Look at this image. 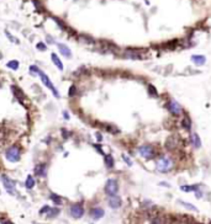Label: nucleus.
Masks as SVG:
<instances>
[{"mask_svg": "<svg viewBox=\"0 0 211 224\" xmlns=\"http://www.w3.org/2000/svg\"><path fill=\"white\" fill-rule=\"evenodd\" d=\"M35 175L38 177H46L47 176V164L41 163L38 165H36L35 168Z\"/></svg>", "mask_w": 211, "mask_h": 224, "instance_id": "11", "label": "nucleus"}, {"mask_svg": "<svg viewBox=\"0 0 211 224\" xmlns=\"http://www.w3.org/2000/svg\"><path fill=\"white\" fill-rule=\"evenodd\" d=\"M123 56H125V58H130V59H142L143 58L142 53H138L136 51H126Z\"/></svg>", "mask_w": 211, "mask_h": 224, "instance_id": "15", "label": "nucleus"}, {"mask_svg": "<svg viewBox=\"0 0 211 224\" xmlns=\"http://www.w3.org/2000/svg\"><path fill=\"white\" fill-rule=\"evenodd\" d=\"M1 182H2V185L5 187V190L7 191V193L15 195V181L14 180L7 177L6 175H1Z\"/></svg>", "mask_w": 211, "mask_h": 224, "instance_id": "7", "label": "nucleus"}, {"mask_svg": "<svg viewBox=\"0 0 211 224\" xmlns=\"http://www.w3.org/2000/svg\"><path fill=\"white\" fill-rule=\"evenodd\" d=\"M104 191H105V193L109 197L117 195V192H118V182H117V180L116 179H109L106 181Z\"/></svg>", "mask_w": 211, "mask_h": 224, "instance_id": "4", "label": "nucleus"}, {"mask_svg": "<svg viewBox=\"0 0 211 224\" xmlns=\"http://www.w3.org/2000/svg\"><path fill=\"white\" fill-rule=\"evenodd\" d=\"M68 95H69L71 97H73V96H75V95H77V88H75V85H72V86L69 88V93H68Z\"/></svg>", "mask_w": 211, "mask_h": 224, "instance_id": "30", "label": "nucleus"}, {"mask_svg": "<svg viewBox=\"0 0 211 224\" xmlns=\"http://www.w3.org/2000/svg\"><path fill=\"white\" fill-rule=\"evenodd\" d=\"M79 39L83 41V42H85V43H93V42H94V39L90 38V37H88V36H80Z\"/></svg>", "mask_w": 211, "mask_h": 224, "instance_id": "29", "label": "nucleus"}, {"mask_svg": "<svg viewBox=\"0 0 211 224\" xmlns=\"http://www.w3.org/2000/svg\"><path fill=\"white\" fill-rule=\"evenodd\" d=\"M63 117H64V118H66V119H68V118H69V114H68V113H67V111H64V112H63Z\"/></svg>", "mask_w": 211, "mask_h": 224, "instance_id": "37", "label": "nucleus"}, {"mask_svg": "<svg viewBox=\"0 0 211 224\" xmlns=\"http://www.w3.org/2000/svg\"><path fill=\"white\" fill-rule=\"evenodd\" d=\"M95 135H97V139H98L99 142H101V140H103V137H101V134H100V133H97Z\"/></svg>", "mask_w": 211, "mask_h": 224, "instance_id": "35", "label": "nucleus"}, {"mask_svg": "<svg viewBox=\"0 0 211 224\" xmlns=\"http://www.w3.org/2000/svg\"><path fill=\"white\" fill-rule=\"evenodd\" d=\"M51 58H52V62L54 63V65L59 69V70H63V64H62V60L58 58V56L56 53H52L51 54Z\"/></svg>", "mask_w": 211, "mask_h": 224, "instance_id": "19", "label": "nucleus"}, {"mask_svg": "<svg viewBox=\"0 0 211 224\" xmlns=\"http://www.w3.org/2000/svg\"><path fill=\"white\" fill-rule=\"evenodd\" d=\"M36 48L40 49V51H46V49H47V47H46V44H45L43 42H38V43L36 44Z\"/></svg>", "mask_w": 211, "mask_h": 224, "instance_id": "32", "label": "nucleus"}, {"mask_svg": "<svg viewBox=\"0 0 211 224\" xmlns=\"http://www.w3.org/2000/svg\"><path fill=\"white\" fill-rule=\"evenodd\" d=\"M107 205H109V207L112 208V209H118V208L121 207V205H122V200H121V197H118L117 195L110 196L109 200H107Z\"/></svg>", "mask_w": 211, "mask_h": 224, "instance_id": "9", "label": "nucleus"}, {"mask_svg": "<svg viewBox=\"0 0 211 224\" xmlns=\"http://www.w3.org/2000/svg\"><path fill=\"white\" fill-rule=\"evenodd\" d=\"M84 207H83V205L82 203H73L72 206H71V208H69V213H71V216L73 217V218H75V219H79V218H82L83 216H84Z\"/></svg>", "mask_w": 211, "mask_h": 224, "instance_id": "6", "label": "nucleus"}, {"mask_svg": "<svg viewBox=\"0 0 211 224\" xmlns=\"http://www.w3.org/2000/svg\"><path fill=\"white\" fill-rule=\"evenodd\" d=\"M104 160H105V166L107 169H112L114 168L115 161H114V158L110 154H106L105 156H104Z\"/></svg>", "mask_w": 211, "mask_h": 224, "instance_id": "21", "label": "nucleus"}, {"mask_svg": "<svg viewBox=\"0 0 211 224\" xmlns=\"http://www.w3.org/2000/svg\"><path fill=\"white\" fill-rule=\"evenodd\" d=\"M104 216H105V211L101 207H94V208L90 209V217L93 219H95V221L101 219Z\"/></svg>", "mask_w": 211, "mask_h": 224, "instance_id": "12", "label": "nucleus"}, {"mask_svg": "<svg viewBox=\"0 0 211 224\" xmlns=\"http://www.w3.org/2000/svg\"><path fill=\"white\" fill-rule=\"evenodd\" d=\"M192 60H193L196 65H203V64H205L206 58H205L204 56H193V57H192Z\"/></svg>", "mask_w": 211, "mask_h": 224, "instance_id": "20", "label": "nucleus"}, {"mask_svg": "<svg viewBox=\"0 0 211 224\" xmlns=\"http://www.w3.org/2000/svg\"><path fill=\"white\" fill-rule=\"evenodd\" d=\"M180 190L184 192H196L199 190L198 185H183L180 186Z\"/></svg>", "mask_w": 211, "mask_h": 224, "instance_id": "18", "label": "nucleus"}, {"mask_svg": "<svg viewBox=\"0 0 211 224\" xmlns=\"http://www.w3.org/2000/svg\"><path fill=\"white\" fill-rule=\"evenodd\" d=\"M47 42H48V43H53V38H52L51 36H47Z\"/></svg>", "mask_w": 211, "mask_h": 224, "instance_id": "36", "label": "nucleus"}, {"mask_svg": "<svg viewBox=\"0 0 211 224\" xmlns=\"http://www.w3.org/2000/svg\"><path fill=\"white\" fill-rule=\"evenodd\" d=\"M166 221L162 218V217H153L152 221H151V224H164Z\"/></svg>", "mask_w": 211, "mask_h": 224, "instance_id": "28", "label": "nucleus"}, {"mask_svg": "<svg viewBox=\"0 0 211 224\" xmlns=\"http://www.w3.org/2000/svg\"><path fill=\"white\" fill-rule=\"evenodd\" d=\"M25 186H26V189H28V190H31V189L35 187V180H33V177H32L31 175H28V176L26 177Z\"/></svg>", "mask_w": 211, "mask_h": 224, "instance_id": "23", "label": "nucleus"}, {"mask_svg": "<svg viewBox=\"0 0 211 224\" xmlns=\"http://www.w3.org/2000/svg\"><path fill=\"white\" fill-rule=\"evenodd\" d=\"M138 151H140L141 156H143L144 159H148V160L152 159V158H154V155H156V151H154L153 147L149 145V144H143V145H141V147L138 148Z\"/></svg>", "mask_w": 211, "mask_h": 224, "instance_id": "5", "label": "nucleus"}, {"mask_svg": "<svg viewBox=\"0 0 211 224\" xmlns=\"http://www.w3.org/2000/svg\"><path fill=\"white\" fill-rule=\"evenodd\" d=\"M182 127L188 132L192 131V119L189 118V116H187V114L184 116V118L182 119Z\"/></svg>", "mask_w": 211, "mask_h": 224, "instance_id": "17", "label": "nucleus"}, {"mask_svg": "<svg viewBox=\"0 0 211 224\" xmlns=\"http://www.w3.org/2000/svg\"><path fill=\"white\" fill-rule=\"evenodd\" d=\"M148 93H149V95L152 96V97H158L159 96V94H158V91H157V89L153 86V85H148Z\"/></svg>", "mask_w": 211, "mask_h": 224, "instance_id": "26", "label": "nucleus"}, {"mask_svg": "<svg viewBox=\"0 0 211 224\" xmlns=\"http://www.w3.org/2000/svg\"><path fill=\"white\" fill-rule=\"evenodd\" d=\"M30 70H31V73H32V74H35V73H36V74L41 78V81L43 83V85H45V86H47V88L52 91V94H53V96H54V97L59 99V96H61V95H59V93L57 91V89L54 88V85L52 84L51 79H50V78H48V77H47V75H46V74H45V73H43V72L38 68V67H36V65H31V67H30Z\"/></svg>", "mask_w": 211, "mask_h": 224, "instance_id": "1", "label": "nucleus"}, {"mask_svg": "<svg viewBox=\"0 0 211 224\" xmlns=\"http://www.w3.org/2000/svg\"><path fill=\"white\" fill-rule=\"evenodd\" d=\"M50 198H51V201H52L54 205H57V206H61V205L63 203V198H62L61 196L56 195V193H51V195H50Z\"/></svg>", "mask_w": 211, "mask_h": 224, "instance_id": "22", "label": "nucleus"}, {"mask_svg": "<svg viewBox=\"0 0 211 224\" xmlns=\"http://www.w3.org/2000/svg\"><path fill=\"white\" fill-rule=\"evenodd\" d=\"M122 158L125 159V161H126V164H127L128 166H131V165H132V161H131V159H130L127 155H125V154H123V155H122Z\"/></svg>", "mask_w": 211, "mask_h": 224, "instance_id": "33", "label": "nucleus"}, {"mask_svg": "<svg viewBox=\"0 0 211 224\" xmlns=\"http://www.w3.org/2000/svg\"><path fill=\"white\" fill-rule=\"evenodd\" d=\"M179 203L183 205L184 207H187L188 209H192V211H194V212H198V208H196L194 205H192V203H187V202H184V201H179Z\"/></svg>", "mask_w": 211, "mask_h": 224, "instance_id": "27", "label": "nucleus"}, {"mask_svg": "<svg viewBox=\"0 0 211 224\" xmlns=\"http://www.w3.org/2000/svg\"><path fill=\"white\" fill-rule=\"evenodd\" d=\"M58 46V49H59V52H61V54L62 56H64L66 58H71L72 57V51L66 46V44H63V43H58L57 44Z\"/></svg>", "mask_w": 211, "mask_h": 224, "instance_id": "14", "label": "nucleus"}, {"mask_svg": "<svg viewBox=\"0 0 211 224\" xmlns=\"http://www.w3.org/2000/svg\"><path fill=\"white\" fill-rule=\"evenodd\" d=\"M1 58H2V56H1V54H0V59H1Z\"/></svg>", "mask_w": 211, "mask_h": 224, "instance_id": "38", "label": "nucleus"}, {"mask_svg": "<svg viewBox=\"0 0 211 224\" xmlns=\"http://www.w3.org/2000/svg\"><path fill=\"white\" fill-rule=\"evenodd\" d=\"M190 143L196 149H199L201 147V139H200V137H199L198 133H195V132L192 133V135H190Z\"/></svg>", "mask_w": 211, "mask_h": 224, "instance_id": "13", "label": "nucleus"}, {"mask_svg": "<svg viewBox=\"0 0 211 224\" xmlns=\"http://www.w3.org/2000/svg\"><path fill=\"white\" fill-rule=\"evenodd\" d=\"M173 164H174V163H173L172 158H169V156H162V158L157 161L156 169H157V171L166 174V172H169V171L172 170Z\"/></svg>", "mask_w": 211, "mask_h": 224, "instance_id": "2", "label": "nucleus"}, {"mask_svg": "<svg viewBox=\"0 0 211 224\" xmlns=\"http://www.w3.org/2000/svg\"><path fill=\"white\" fill-rule=\"evenodd\" d=\"M178 144H179V142H178V138H177L175 135H170V137H168L167 140H166V148H167L168 150H170V151L175 150L177 147H178Z\"/></svg>", "mask_w": 211, "mask_h": 224, "instance_id": "10", "label": "nucleus"}, {"mask_svg": "<svg viewBox=\"0 0 211 224\" xmlns=\"http://www.w3.org/2000/svg\"><path fill=\"white\" fill-rule=\"evenodd\" d=\"M59 213H61L59 208L54 207V208H51V211H50V212H48L46 216H47V218H54V217H57Z\"/></svg>", "mask_w": 211, "mask_h": 224, "instance_id": "24", "label": "nucleus"}, {"mask_svg": "<svg viewBox=\"0 0 211 224\" xmlns=\"http://www.w3.org/2000/svg\"><path fill=\"white\" fill-rule=\"evenodd\" d=\"M6 67L10 68V69H12V70H17L19 67H20V63L17 60H10V62L6 63Z\"/></svg>", "mask_w": 211, "mask_h": 224, "instance_id": "25", "label": "nucleus"}, {"mask_svg": "<svg viewBox=\"0 0 211 224\" xmlns=\"http://www.w3.org/2000/svg\"><path fill=\"white\" fill-rule=\"evenodd\" d=\"M103 128L105 129L106 132L111 133V134H118V133H120V129H118L116 126L110 124V123H105V124H103Z\"/></svg>", "mask_w": 211, "mask_h": 224, "instance_id": "16", "label": "nucleus"}, {"mask_svg": "<svg viewBox=\"0 0 211 224\" xmlns=\"http://www.w3.org/2000/svg\"><path fill=\"white\" fill-rule=\"evenodd\" d=\"M168 111L170 112L172 114H174V116H179V114H182L183 113V109H182V106L175 101V100H172V101H169L168 102Z\"/></svg>", "mask_w": 211, "mask_h": 224, "instance_id": "8", "label": "nucleus"}, {"mask_svg": "<svg viewBox=\"0 0 211 224\" xmlns=\"http://www.w3.org/2000/svg\"><path fill=\"white\" fill-rule=\"evenodd\" d=\"M6 36H7V38H10L12 42H15V43H19V41H17V39H15V38H14V37H12V36H11V35L7 32V31H6Z\"/></svg>", "mask_w": 211, "mask_h": 224, "instance_id": "34", "label": "nucleus"}, {"mask_svg": "<svg viewBox=\"0 0 211 224\" xmlns=\"http://www.w3.org/2000/svg\"><path fill=\"white\" fill-rule=\"evenodd\" d=\"M5 156H6V159H7L9 161H11V163H17V161L20 160V156H21L20 148H19L17 145L10 147V148L6 150Z\"/></svg>", "mask_w": 211, "mask_h": 224, "instance_id": "3", "label": "nucleus"}, {"mask_svg": "<svg viewBox=\"0 0 211 224\" xmlns=\"http://www.w3.org/2000/svg\"><path fill=\"white\" fill-rule=\"evenodd\" d=\"M51 208H52V207H50V206H47V205L43 206V207L40 209V214H47V213L51 211Z\"/></svg>", "mask_w": 211, "mask_h": 224, "instance_id": "31", "label": "nucleus"}]
</instances>
